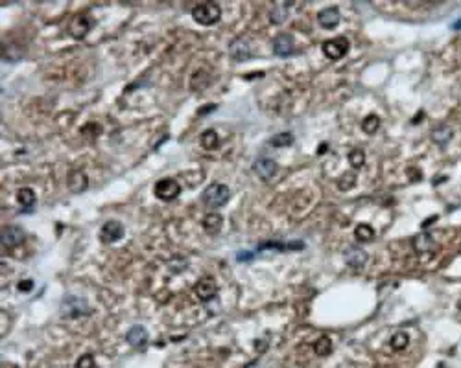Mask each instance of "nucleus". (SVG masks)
Masks as SVG:
<instances>
[{"label": "nucleus", "mask_w": 461, "mask_h": 368, "mask_svg": "<svg viewBox=\"0 0 461 368\" xmlns=\"http://www.w3.org/2000/svg\"><path fill=\"white\" fill-rule=\"evenodd\" d=\"M354 184H356V175L352 173V171H345V173L340 177V181H338V188H340L342 192L350 190Z\"/></svg>", "instance_id": "obj_27"}, {"label": "nucleus", "mask_w": 461, "mask_h": 368, "mask_svg": "<svg viewBox=\"0 0 461 368\" xmlns=\"http://www.w3.org/2000/svg\"><path fill=\"white\" fill-rule=\"evenodd\" d=\"M181 194V186L175 179H161L155 184V195L162 201H174Z\"/></svg>", "instance_id": "obj_5"}, {"label": "nucleus", "mask_w": 461, "mask_h": 368, "mask_svg": "<svg viewBox=\"0 0 461 368\" xmlns=\"http://www.w3.org/2000/svg\"><path fill=\"white\" fill-rule=\"evenodd\" d=\"M24 241V230L21 227H4L2 229V245L7 247V249H13L17 245H21Z\"/></svg>", "instance_id": "obj_8"}, {"label": "nucleus", "mask_w": 461, "mask_h": 368, "mask_svg": "<svg viewBox=\"0 0 461 368\" xmlns=\"http://www.w3.org/2000/svg\"><path fill=\"white\" fill-rule=\"evenodd\" d=\"M288 17V4L284 6V4H275V6L269 9V21L273 22V24H280V22H284Z\"/></svg>", "instance_id": "obj_19"}, {"label": "nucleus", "mask_w": 461, "mask_h": 368, "mask_svg": "<svg viewBox=\"0 0 461 368\" xmlns=\"http://www.w3.org/2000/svg\"><path fill=\"white\" fill-rule=\"evenodd\" d=\"M273 52L277 54L279 57H288L292 56L295 52V42H294V37L290 33H280L275 37V41H273Z\"/></svg>", "instance_id": "obj_7"}, {"label": "nucleus", "mask_w": 461, "mask_h": 368, "mask_svg": "<svg viewBox=\"0 0 461 368\" xmlns=\"http://www.w3.org/2000/svg\"><path fill=\"white\" fill-rule=\"evenodd\" d=\"M452 28H454V30H460V28H461V21H458V22H456V24H454V26H452Z\"/></svg>", "instance_id": "obj_34"}, {"label": "nucleus", "mask_w": 461, "mask_h": 368, "mask_svg": "<svg viewBox=\"0 0 461 368\" xmlns=\"http://www.w3.org/2000/svg\"><path fill=\"white\" fill-rule=\"evenodd\" d=\"M69 30L76 39H83L85 35L89 33V30H91V21L85 15H76L72 19V22H70Z\"/></svg>", "instance_id": "obj_14"}, {"label": "nucleus", "mask_w": 461, "mask_h": 368, "mask_svg": "<svg viewBox=\"0 0 461 368\" xmlns=\"http://www.w3.org/2000/svg\"><path fill=\"white\" fill-rule=\"evenodd\" d=\"M347 52H349V41L345 37H336V39L323 42V54L329 59H332V61L342 59Z\"/></svg>", "instance_id": "obj_4"}, {"label": "nucleus", "mask_w": 461, "mask_h": 368, "mask_svg": "<svg viewBox=\"0 0 461 368\" xmlns=\"http://www.w3.org/2000/svg\"><path fill=\"white\" fill-rule=\"evenodd\" d=\"M452 136H454V133L447 125H439V127H435L432 131V140L437 146H447L448 142L452 140Z\"/></svg>", "instance_id": "obj_18"}, {"label": "nucleus", "mask_w": 461, "mask_h": 368, "mask_svg": "<svg viewBox=\"0 0 461 368\" xmlns=\"http://www.w3.org/2000/svg\"><path fill=\"white\" fill-rule=\"evenodd\" d=\"M340 11H338V7H325V9H321L319 13H317V22H319V26L325 30H332L336 28L338 24H340Z\"/></svg>", "instance_id": "obj_12"}, {"label": "nucleus", "mask_w": 461, "mask_h": 368, "mask_svg": "<svg viewBox=\"0 0 461 368\" xmlns=\"http://www.w3.org/2000/svg\"><path fill=\"white\" fill-rule=\"evenodd\" d=\"M76 368H94V357L91 354L81 355L76 363Z\"/></svg>", "instance_id": "obj_30"}, {"label": "nucleus", "mask_w": 461, "mask_h": 368, "mask_svg": "<svg viewBox=\"0 0 461 368\" xmlns=\"http://www.w3.org/2000/svg\"><path fill=\"white\" fill-rule=\"evenodd\" d=\"M389 344H391L393 350L400 352V350H404V348L410 344V337H408V334H404V332H398V334H395L391 337Z\"/></svg>", "instance_id": "obj_26"}, {"label": "nucleus", "mask_w": 461, "mask_h": 368, "mask_svg": "<svg viewBox=\"0 0 461 368\" xmlns=\"http://www.w3.org/2000/svg\"><path fill=\"white\" fill-rule=\"evenodd\" d=\"M222 227H224V217L220 214H216V212H210V214H207L203 217V230H205L207 234H210V236L218 234V232L222 230Z\"/></svg>", "instance_id": "obj_16"}, {"label": "nucleus", "mask_w": 461, "mask_h": 368, "mask_svg": "<svg viewBox=\"0 0 461 368\" xmlns=\"http://www.w3.org/2000/svg\"><path fill=\"white\" fill-rule=\"evenodd\" d=\"M253 256V252H238V260H249Z\"/></svg>", "instance_id": "obj_32"}, {"label": "nucleus", "mask_w": 461, "mask_h": 368, "mask_svg": "<svg viewBox=\"0 0 461 368\" xmlns=\"http://www.w3.org/2000/svg\"><path fill=\"white\" fill-rule=\"evenodd\" d=\"M378 127H380V118H378L377 114H369V116H365V118L362 120V129L367 133V134L377 133Z\"/></svg>", "instance_id": "obj_25"}, {"label": "nucleus", "mask_w": 461, "mask_h": 368, "mask_svg": "<svg viewBox=\"0 0 461 368\" xmlns=\"http://www.w3.org/2000/svg\"><path fill=\"white\" fill-rule=\"evenodd\" d=\"M315 348V354L317 355H327L332 350V342H330L329 337H319L317 339V342L314 344Z\"/></svg>", "instance_id": "obj_28"}, {"label": "nucleus", "mask_w": 461, "mask_h": 368, "mask_svg": "<svg viewBox=\"0 0 461 368\" xmlns=\"http://www.w3.org/2000/svg\"><path fill=\"white\" fill-rule=\"evenodd\" d=\"M61 311H63L65 317H81V315H89L91 307H89V304L83 299L69 295L61 302Z\"/></svg>", "instance_id": "obj_3"}, {"label": "nucleus", "mask_w": 461, "mask_h": 368, "mask_svg": "<svg viewBox=\"0 0 461 368\" xmlns=\"http://www.w3.org/2000/svg\"><path fill=\"white\" fill-rule=\"evenodd\" d=\"M229 195H230V192L225 184H222V182H212V184H209V186L205 188L201 199L207 206H210V208H220V206H224L225 202L229 201Z\"/></svg>", "instance_id": "obj_1"}, {"label": "nucleus", "mask_w": 461, "mask_h": 368, "mask_svg": "<svg viewBox=\"0 0 461 368\" xmlns=\"http://www.w3.org/2000/svg\"><path fill=\"white\" fill-rule=\"evenodd\" d=\"M100 236H102L104 243H115V241H118L120 237L124 236V227H122L120 221L111 219V221L104 223V227L100 230Z\"/></svg>", "instance_id": "obj_6"}, {"label": "nucleus", "mask_w": 461, "mask_h": 368, "mask_svg": "<svg viewBox=\"0 0 461 368\" xmlns=\"http://www.w3.org/2000/svg\"><path fill=\"white\" fill-rule=\"evenodd\" d=\"M345 262H347L350 267L360 269V267H363L365 262H367V254H365V250H362L360 247H349V249L345 250Z\"/></svg>", "instance_id": "obj_15"}, {"label": "nucleus", "mask_w": 461, "mask_h": 368, "mask_svg": "<svg viewBox=\"0 0 461 368\" xmlns=\"http://www.w3.org/2000/svg\"><path fill=\"white\" fill-rule=\"evenodd\" d=\"M19 291H22V293H28L32 287H34V280H22V282H19Z\"/></svg>", "instance_id": "obj_31"}, {"label": "nucleus", "mask_w": 461, "mask_h": 368, "mask_svg": "<svg viewBox=\"0 0 461 368\" xmlns=\"http://www.w3.org/2000/svg\"><path fill=\"white\" fill-rule=\"evenodd\" d=\"M127 342L135 348H142L148 342V332L142 326H133L126 335Z\"/></svg>", "instance_id": "obj_17"}, {"label": "nucleus", "mask_w": 461, "mask_h": 368, "mask_svg": "<svg viewBox=\"0 0 461 368\" xmlns=\"http://www.w3.org/2000/svg\"><path fill=\"white\" fill-rule=\"evenodd\" d=\"M269 144L273 147H288L294 144V134L292 133H279L269 138Z\"/></svg>", "instance_id": "obj_23"}, {"label": "nucleus", "mask_w": 461, "mask_h": 368, "mask_svg": "<svg viewBox=\"0 0 461 368\" xmlns=\"http://www.w3.org/2000/svg\"><path fill=\"white\" fill-rule=\"evenodd\" d=\"M433 239L428 234H419V236L413 237V247H415V250H419V252H428V250L433 249Z\"/></svg>", "instance_id": "obj_20"}, {"label": "nucleus", "mask_w": 461, "mask_h": 368, "mask_svg": "<svg viewBox=\"0 0 461 368\" xmlns=\"http://www.w3.org/2000/svg\"><path fill=\"white\" fill-rule=\"evenodd\" d=\"M67 186H69L70 192L81 194L89 186V179H87V175L81 169H70L69 177H67Z\"/></svg>", "instance_id": "obj_10"}, {"label": "nucleus", "mask_w": 461, "mask_h": 368, "mask_svg": "<svg viewBox=\"0 0 461 368\" xmlns=\"http://www.w3.org/2000/svg\"><path fill=\"white\" fill-rule=\"evenodd\" d=\"M349 162L352 167H362L363 162H365V155H363L362 149H352L349 153Z\"/></svg>", "instance_id": "obj_29"}, {"label": "nucleus", "mask_w": 461, "mask_h": 368, "mask_svg": "<svg viewBox=\"0 0 461 368\" xmlns=\"http://www.w3.org/2000/svg\"><path fill=\"white\" fill-rule=\"evenodd\" d=\"M253 169H255V173L259 175L260 179L269 181L273 175L277 173V162L273 159H259L253 164Z\"/></svg>", "instance_id": "obj_13"}, {"label": "nucleus", "mask_w": 461, "mask_h": 368, "mask_svg": "<svg viewBox=\"0 0 461 368\" xmlns=\"http://www.w3.org/2000/svg\"><path fill=\"white\" fill-rule=\"evenodd\" d=\"M229 54L234 61H247V59L253 56L251 44L245 41V39H234V41L230 42Z\"/></svg>", "instance_id": "obj_11"}, {"label": "nucleus", "mask_w": 461, "mask_h": 368, "mask_svg": "<svg viewBox=\"0 0 461 368\" xmlns=\"http://www.w3.org/2000/svg\"><path fill=\"white\" fill-rule=\"evenodd\" d=\"M218 142H220V138H218V133L214 129H207L201 134V146L205 149H216Z\"/></svg>", "instance_id": "obj_24"}, {"label": "nucleus", "mask_w": 461, "mask_h": 368, "mask_svg": "<svg viewBox=\"0 0 461 368\" xmlns=\"http://www.w3.org/2000/svg\"><path fill=\"white\" fill-rule=\"evenodd\" d=\"M192 17H194V21L203 24V26H210V24H216L220 21L222 9L214 2H203V4H197L192 9Z\"/></svg>", "instance_id": "obj_2"}, {"label": "nucleus", "mask_w": 461, "mask_h": 368, "mask_svg": "<svg viewBox=\"0 0 461 368\" xmlns=\"http://www.w3.org/2000/svg\"><path fill=\"white\" fill-rule=\"evenodd\" d=\"M17 199H19V202L24 208H32L35 204V192L32 188H21L17 192Z\"/></svg>", "instance_id": "obj_21"}, {"label": "nucleus", "mask_w": 461, "mask_h": 368, "mask_svg": "<svg viewBox=\"0 0 461 368\" xmlns=\"http://www.w3.org/2000/svg\"><path fill=\"white\" fill-rule=\"evenodd\" d=\"M435 219H437V215H433V217H428L426 221L423 223V227H424V229H426L428 225H430V223H433V221H435Z\"/></svg>", "instance_id": "obj_33"}, {"label": "nucleus", "mask_w": 461, "mask_h": 368, "mask_svg": "<svg viewBox=\"0 0 461 368\" xmlns=\"http://www.w3.org/2000/svg\"><path fill=\"white\" fill-rule=\"evenodd\" d=\"M194 293H196V297L201 300V302H209V300H212L216 297L218 287L210 278H201V280L194 285Z\"/></svg>", "instance_id": "obj_9"}, {"label": "nucleus", "mask_w": 461, "mask_h": 368, "mask_svg": "<svg viewBox=\"0 0 461 368\" xmlns=\"http://www.w3.org/2000/svg\"><path fill=\"white\" fill-rule=\"evenodd\" d=\"M354 236H356L358 241L367 243V241H373V237H375V230L371 229L369 225L362 223V225H358L356 230H354Z\"/></svg>", "instance_id": "obj_22"}]
</instances>
